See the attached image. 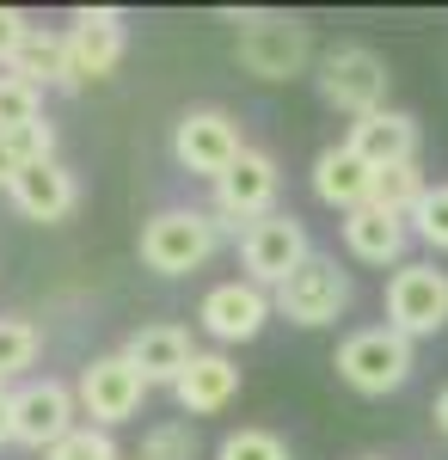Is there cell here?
<instances>
[{
	"instance_id": "cell-1",
	"label": "cell",
	"mask_w": 448,
	"mask_h": 460,
	"mask_svg": "<svg viewBox=\"0 0 448 460\" xmlns=\"http://www.w3.org/2000/svg\"><path fill=\"white\" fill-rule=\"evenodd\" d=\"M234 62H240L252 80H301L313 62V31L289 13H234Z\"/></svg>"
},
{
	"instance_id": "cell-2",
	"label": "cell",
	"mask_w": 448,
	"mask_h": 460,
	"mask_svg": "<svg viewBox=\"0 0 448 460\" xmlns=\"http://www.w3.org/2000/svg\"><path fill=\"white\" fill-rule=\"evenodd\" d=\"M332 368H338V381H345L350 393L387 399V393H399L412 381L417 350H412V338H399L393 325H363V332H350L345 344H338Z\"/></svg>"
},
{
	"instance_id": "cell-3",
	"label": "cell",
	"mask_w": 448,
	"mask_h": 460,
	"mask_svg": "<svg viewBox=\"0 0 448 460\" xmlns=\"http://www.w3.org/2000/svg\"><path fill=\"white\" fill-rule=\"evenodd\" d=\"M221 246V221L209 209H154L141 221V264L154 277H191Z\"/></svg>"
},
{
	"instance_id": "cell-4",
	"label": "cell",
	"mask_w": 448,
	"mask_h": 460,
	"mask_svg": "<svg viewBox=\"0 0 448 460\" xmlns=\"http://www.w3.org/2000/svg\"><path fill=\"white\" fill-rule=\"evenodd\" d=\"M313 80H319V99L338 111V117H350V123L387 111V86H393L387 62H381L369 43H338V49H326Z\"/></svg>"
},
{
	"instance_id": "cell-5",
	"label": "cell",
	"mask_w": 448,
	"mask_h": 460,
	"mask_svg": "<svg viewBox=\"0 0 448 460\" xmlns=\"http://www.w3.org/2000/svg\"><path fill=\"white\" fill-rule=\"evenodd\" d=\"M350 270L338 258H326V252H313L308 264L289 277L282 288H271L276 314L289 319V325H301V332H326V325H338L350 314Z\"/></svg>"
},
{
	"instance_id": "cell-6",
	"label": "cell",
	"mask_w": 448,
	"mask_h": 460,
	"mask_svg": "<svg viewBox=\"0 0 448 460\" xmlns=\"http://www.w3.org/2000/svg\"><path fill=\"white\" fill-rule=\"evenodd\" d=\"M276 190H282L276 160L264 154V147H246L240 160L215 178V209H209V215L221 221V234H246L252 221L276 215Z\"/></svg>"
},
{
	"instance_id": "cell-7",
	"label": "cell",
	"mask_w": 448,
	"mask_h": 460,
	"mask_svg": "<svg viewBox=\"0 0 448 460\" xmlns=\"http://www.w3.org/2000/svg\"><path fill=\"white\" fill-rule=\"evenodd\" d=\"M387 325L399 338H436L448 332V270L443 264H399L387 277Z\"/></svg>"
},
{
	"instance_id": "cell-8",
	"label": "cell",
	"mask_w": 448,
	"mask_h": 460,
	"mask_svg": "<svg viewBox=\"0 0 448 460\" xmlns=\"http://www.w3.org/2000/svg\"><path fill=\"white\" fill-rule=\"evenodd\" d=\"M308 258H313V240L289 209L264 215V221H252L240 234V270H246V283H258V288H282Z\"/></svg>"
},
{
	"instance_id": "cell-9",
	"label": "cell",
	"mask_w": 448,
	"mask_h": 460,
	"mask_svg": "<svg viewBox=\"0 0 448 460\" xmlns=\"http://www.w3.org/2000/svg\"><path fill=\"white\" fill-rule=\"evenodd\" d=\"M148 381H141V368H130V356L111 350V356H93L86 368H80V381H74V399H80V418H93L99 429H117L130 424L141 411V399H148Z\"/></svg>"
},
{
	"instance_id": "cell-10",
	"label": "cell",
	"mask_w": 448,
	"mask_h": 460,
	"mask_svg": "<svg viewBox=\"0 0 448 460\" xmlns=\"http://www.w3.org/2000/svg\"><path fill=\"white\" fill-rule=\"evenodd\" d=\"M123 49H130V19L117 6H80L68 19V80L62 86L74 93V86H93L104 74H117Z\"/></svg>"
},
{
	"instance_id": "cell-11",
	"label": "cell",
	"mask_w": 448,
	"mask_h": 460,
	"mask_svg": "<svg viewBox=\"0 0 448 460\" xmlns=\"http://www.w3.org/2000/svg\"><path fill=\"white\" fill-rule=\"evenodd\" d=\"M240 154H246V136H240V123H234L228 111L197 105V111H184V117H178V129H173V160H178L191 178H209V184H215V178L240 160Z\"/></svg>"
},
{
	"instance_id": "cell-12",
	"label": "cell",
	"mask_w": 448,
	"mask_h": 460,
	"mask_svg": "<svg viewBox=\"0 0 448 460\" xmlns=\"http://www.w3.org/2000/svg\"><path fill=\"white\" fill-rule=\"evenodd\" d=\"M80 418V399L68 381H25L13 387V442H25L37 455H49L62 436H74Z\"/></svg>"
},
{
	"instance_id": "cell-13",
	"label": "cell",
	"mask_w": 448,
	"mask_h": 460,
	"mask_svg": "<svg viewBox=\"0 0 448 460\" xmlns=\"http://www.w3.org/2000/svg\"><path fill=\"white\" fill-rule=\"evenodd\" d=\"M271 314H276L271 288L246 283V277H228V283H215L203 301H197V325H203L215 344H252Z\"/></svg>"
},
{
	"instance_id": "cell-14",
	"label": "cell",
	"mask_w": 448,
	"mask_h": 460,
	"mask_svg": "<svg viewBox=\"0 0 448 460\" xmlns=\"http://www.w3.org/2000/svg\"><path fill=\"white\" fill-rule=\"evenodd\" d=\"M123 356H130V368H141L148 387H178V375L191 368L197 344H191V332L178 319H148V325H136L123 338Z\"/></svg>"
},
{
	"instance_id": "cell-15",
	"label": "cell",
	"mask_w": 448,
	"mask_h": 460,
	"mask_svg": "<svg viewBox=\"0 0 448 460\" xmlns=\"http://www.w3.org/2000/svg\"><path fill=\"white\" fill-rule=\"evenodd\" d=\"M173 393H178V411H184L191 424H197V418H215V411H228L234 393H240V362L221 356V350H197Z\"/></svg>"
},
{
	"instance_id": "cell-16",
	"label": "cell",
	"mask_w": 448,
	"mask_h": 460,
	"mask_svg": "<svg viewBox=\"0 0 448 460\" xmlns=\"http://www.w3.org/2000/svg\"><path fill=\"white\" fill-rule=\"evenodd\" d=\"M308 184H313V197H319L326 209L350 215V209H363V203H369L375 172H369V160H363L350 142H332V147H319V154H313Z\"/></svg>"
},
{
	"instance_id": "cell-17",
	"label": "cell",
	"mask_w": 448,
	"mask_h": 460,
	"mask_svg": "<svg viewBox=\"0 0 448 460\" xmlns=\"http://www.w3.org/2000/svg\"><path fill=\"white\" fill-rule=\"evenodd\" d=\"M338 227H345V252L356 258V264L399 270V258H406V240H412V221H399V215L375 209V203H363V209H350Z\"/></svg>"
},
{
	"instance_id": "cell-18",
	"label": "cell",
	"mask_w": 448,
	"mask_h": 460,
	"mask_svg": "<svg viewBox=\"0 0 448 460\" xmlns=\"http://www.w3.org/2000/svg\"><path fill=\"white\" fill-rule=\"evenodd\" d=\"M13 209L25 215V221H68L74 209H80V184H74V172L62 166V160H43V166H25V172L13 178Z\"/></svg>"
},
{
	"instance_id": "cell-19",
	"label": "cell",
	"mask_w": 448,
	"mask_h": 460,
	"mask_svg": "<svg viewBox=\"0 0 448 460\" xmlns=\"http://www.w3.org/2000/svg\"><path fill=\"white\" fill-rule=\"evenodd\" d=\"M363 160H369V172H387V166H412L417 160V117L412 111H375V117H363V123H350L345 136Z\"/></svg>"
},
{
	"instance_id": "cell-20",
	"label": "cell",
	"mask_w": 448,
	"mask_h": 460,
	"mask_svg": "<svg viewBox=\"0 0 448 460\" xmlns=\"http://www.w3.org/2000/svg\"><path fill=\"white\" fill-rule=\"evenodd\" d=\"M6 74L13 80H25V86H62L68 80V31H43V25H31V37L19 43V56L6 62Z\"/></svg>"
},
{
	"instance_id": "cell-21",
	"label": "cell",
	"mask_w": 448,
	"mask_h": 460,
	"mask_svg": "<svg viewBox=\"0 0 448 460\" xmlns=\"http://www.w3.org/2000/svg\"><path fill=\"white\" fill-rule=\"evenodd\" d=\"M424 190H430V178H424V166H387V172H375V184H369V203L387 215H399V221H412V209L424 203Z\"/></svg>"
},
{
	"instance_id": "cell-22",
	"label": "cell",
	"mask_w": 448,
	"mask_h": 460,
	"mask_svg": "<svg viewBox=\"0 0 448 460\" xmlns=\"http://www.w3.org/2000/svg\"><path fill=\"white\" fill-rule=\"evenodd\" d=\"M37 350H43V338H37L31 319H13V314L0 319V387L25 375V368L37 362Z\"/></svg>"
},
{
	"instance_id": "cell-23",
	"label": "cell",
	"mask_w": 448,
	"mask_h": 460,
	"mask_svg": "<svg viewBox=\"0 0 448 460\" xmlns=\"http://www.w3.org/2000/svg\"><path fill=\"white\" fill-rule=\"evenodd\" d=\"M136 460H197V424L191 418H166L141 436Z\"/></svg>"
},
{
	"instance_id": "cell-24",
	"label": "cell",
	"mask_w": 448,
	"mask_h": 460,
	"mask_svg": "<svg viewBox=\"0 0 448 460\" xmlns=\"http://www.w3.org/2000/svg\"><path fill=\"white\" fill-rule=\"evenodd\" d=\"M215 460H289V442H282L276 429L246 424V429H228V436H221Z\"/></svg>"
},
{
	"instance_id": "cell-25",
	"label": "cell",
	"mask_w": 448,
	"mask_h": 460,
	"mask_svg": "<svg viewBox=\"0 0 448 460\" xmlns=\"http://www.w3.org/2000/svg\"><path fill=\"white\" fill-rule=\"evenodd\" d=\"M31 123H43V93L13 80V74H0V129L13 136V129H31Z\"/></svg>"
},
{
	"instance_id": "cell-26",
	"label": "cell",
	"mask_w": 448,
	"mask_h": 460,
	"mask_svg": "<svg viewBox=\"0 0 448 460\" xmlns=\"http://www.w3.org/2000/svg\"><path fill=\"white\" fill-rule=\"evenodd\" d=\"M412 234L430 252H448V184H430L424 203L412 209Z\"/></svg>"
},
{
	"instance_id": "cell-27",
	"label": "cell",
	"mask_w": 448,
	"mask_h": 460,
	"mask_svg": "<svg viewBox=\"0 0 448 460\" xmlns=\"http://www.w3.org/2000/svg\"><path fill=\"white\" fill-rule=\"evenodd\" d=\"M43 460H123V448L111 442V429H99V424H80L74 436H62L56 448Z\"/></svg>"
},
{
	"instance_id": "cell-28",
	"label": "cell",
	"mask_w": 448,
	"mask_h": 460,
	"mask_svg": "<svg viewBox=\"0 0 448 460\" xmlns=\"http://www.w3.org/2000/svg\"><path fill=\"white\" fill-rule=\"evenodd\" d=\"M25 37H31V19H25L19 6H0V68L19 56V43H25Z\"/></svg>"
},
{
	"instance_id": "cell-29",
	"label": "cell",
	"mask_w": 448,
	"mask_h": 460,
	"mask_svg": "<svg viewBox=\"0 0 448 460\" xmlns=\"http://www.w3.org/2000/svg\"><path fill=\"white\" fill-rule=\"evenodd\" d=\"M25 172V154H19V136L0 129V190H13V178Z\"/></svg>"
},
{
	"instance_id": "cell-30",
	"label": "cell",
	"mask_w": 448,
	"mask_h": 460,
	"mask_svg": "<svg viewBox=\"0 0 448 460\" xmlns=\"http://www.w3.org/2000/svg\"><path fill=\"white\" fill-rule=\"evenodd\" d=\"M6 442H13V393L0 387V448H6Z\"/></svg>"
},
{
	"instance_id": "cell-31",
	"label": "cell",
	"mask_w": 448,
	"mask_h": 460,
	"mask_svg": "<svg viewBox=\"0 0 448 460\" xmlns=\"http://www.w3.org/2000/svg\"><path fill=\"white\" fill-rule=\"evenodd\" d=\"M430 418H436V429H443V436H448V387L436 393V411H430Z\"/></svg>"
},
{
	"instance_id": "cell-32",
	"label": "cell",
	"mask_w": 448,
	"mask_h": 460,
	"mask_svg": "<svg viewBox=\"0 0 448 460\" xmlns=\"http://www.w3.org/2000/svg\"><path fill=\"white\" fill-rule=\"evenodd\" d=\"M363 460H381V455H363Z\"/></svg>"
},
{
	"instance_id": "cell-33",
	"label": "cell",
	"mask_w": 448,
	"mask_h": 460,
	"mask_svg": "<svg viewBox=\"0 0 448 460\" xmlns=\"http://www.w3.org/2000/svg\"><path fill=\"white\" fill-rule=\"evenodd\" d=\"M130 460H136V455H130Z\"/></svg>"
}]
</instances>
